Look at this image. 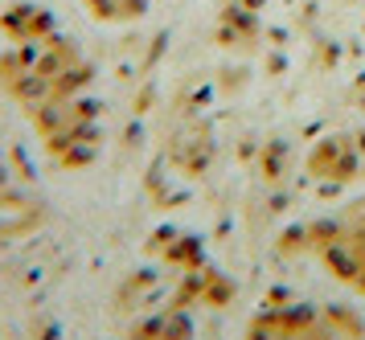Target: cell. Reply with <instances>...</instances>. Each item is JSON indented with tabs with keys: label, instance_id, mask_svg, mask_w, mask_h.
<instances>
[{
	"label": "cell",
	"instance_id": "obj_1",
	"mask_svg": "<svg viewBox=\"0 0 365 340\" xmlns=\"http://www.w3.org/2000/svg\"><path fill=\"white\" fill-rule=\"evenodd\" d=\"M34 123L41 131V140L50 148L53 160L62 164H86L99 152V131H95V107L83 98H53L34 107Z\"/></svg>",
	"mask_w": 365,
	"mask_h": 340
},
{
	"label": "cell",
	"instance_id": "obj_2",
	"mask_svg": "<svg viewBox=\"0 0 365 340\" xmlns=\"http://www.w3.org/2000/svg\"><path fill=\"white\" fill-rule=\"evenodd\" d=\"M247 340H332L312 308H283L255 316L247 328Z\"/></svg>",
	"mask_w": 365,
	"mask_h": 340
},
{
	"label": "cell",
	"instance_id": "obj_3",
	"mask_svg": "<svg viewBox=\"0 0 365 340\" xmlns=\"http://www.w3.org/2000/svg\"><path fill=\"white\" fill-rule=\"evenodd\" d=\"M0 29L4 37L13 41V46H37V41H46L58 33L53 25V16L46 9H37V4H17V9H9V13L0 16Z\"/></svg>",
	"mask_w": 365,
	"mask_h": 340
},
{
	"label": "cell",
	"instance_id": "obj_4",
	"mask_svg": "<svg viewBox=\"0 0 365 340\" xmlns=\"http://www.w3.org/2000/svg\"><path fill=\"white\" fill-rule=\"evenodd\" d=\"M312 172H324L329 180H349L357 172V148H349L345 140H329L312 152Z\"/></svg>",
	"mask_w": 365,
	"mask_h": 340
},
{
	"label": "cell",
	"instance_id": "obj_5",
	"mask_svg": "<svg viewBox=\"0 0 365 340\" xmlns=\"http://www.w3.org/2000/svg\"><path fill=\"white\" fill-rule=\"evenodd\" d=\"M132 340H193V324L185 320V311H160L135 324Z\"/></svg>",
	"mask_w": 365,
	"mask_h": 340
},
{
	"label": "cell",
	"instance_id": "obj_6",
	"mask_svg": "<svg viewBox=\"0 0 365 340\" xmlns=\"http://www.w3.org/2000/svg\"><path fill=\"white\" fill-rule=\"evenodd\" d=\"M255 37H259V16L250 13V9H238V4H230V9L222 13V46L247 49Z\"/></svg>",
	"mask_w": 365,
	"mask_h": 340
},
{
	"label": "cell",
	"instance_id": "obj_7",
	"mask_svg": "<svg viewBox=\"0 0 365 340\" xmlns=\"http://www.w3.org/2000/svg\"><path fill=\"white\" fill-rule=\"evenodd\" d=\"M86 9L99 21H128L144 9V0H86Z\"/></svg>",
	"mask_w": 365,
	"mask_h": 340
}]
</instances>
